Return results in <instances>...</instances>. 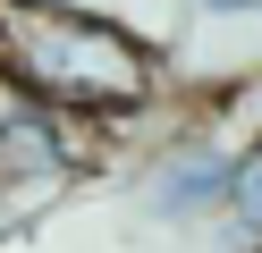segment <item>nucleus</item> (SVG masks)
I'll return each mask as SVG.
<instances>
[{"mask_svg": "<svg viewBox=\"0 0 262 253\" xmlns=\"http://www.w3.org/2000/svg\"><path fill=\"white\" fill-rule=\"evenodd\" d=\"M0 9H93V0H0Z\"/></svg>", "mask_w": 262, "mask_h": 253, "instance_id": "nucleus-5", "label": "nucleus"}, {"mask_svg": "<svg viewBox=\"0 0 262 253\" xmlns=\"http://www.w3.org/2000/svg\"><path fill=\"white\" fill-rule=\"evenodd\" d=\"M0 236H9V211H0Z\"/></svg>", "mask_w": 262, "mask_h": 253, "instance_id": "nucleus-6", "label": "nucleus"}, {"mask_svg": "<svg viewBox=\"0 0 262 253\" xmlns=\"http://www.w3.org/2000/svg\"><path fill=\"white\" fill-rule=\"evenodd\" d=\"M220 219L245 236V253L262 245V135H245V144H237V169H228V211H220Z\"/></svg>", "mask_w": 262, "mask_h": 253, "instance_id": "nucleus-3", "label": "nucleus"}, {"mask_svg": "<svg viewBox=\"0 0 262 253\" xmlns=\"http://www.w3.org/2000/svg\"><path fill=\"white\" fill-rule=\"evenodd\" d=\"M228 169H237V135H169V144L144 160L136 194H144V219L161 228H203V219L228 211Z\"/></svg>", "mask_w": 262, "mask_h": 253, "instance_id": "nucleus-2", "label": "nucleus"}, {"mask_svg": "<svg viewBox=\"0 0 262 253\" xmlns=\"http://www.w3.org/2000/svg\"><path fill=\"white\" fill-rule=\"evenodd\" d=\"M194 17H262V0H194Z\"/></svg>", "mask_w": 262, "mask_h": 253, "instance_id": "nucleus-4", "label": "nucleus"}, {"mask_svg": "<svg viewBox=\"0 0 262 253\" xmlns=\"http://www.w3.org/2000/svg\"><path fill=\"white\" fill-rule=\"evenodd\" d=\"M0 76L76 118H144L161 101V51L102 9H0Z\"/></svg>", "mask_w": 262, "mask_h": 253, "instance_id": "nucleus-1", "label": "nucleus"}]
</instances>
